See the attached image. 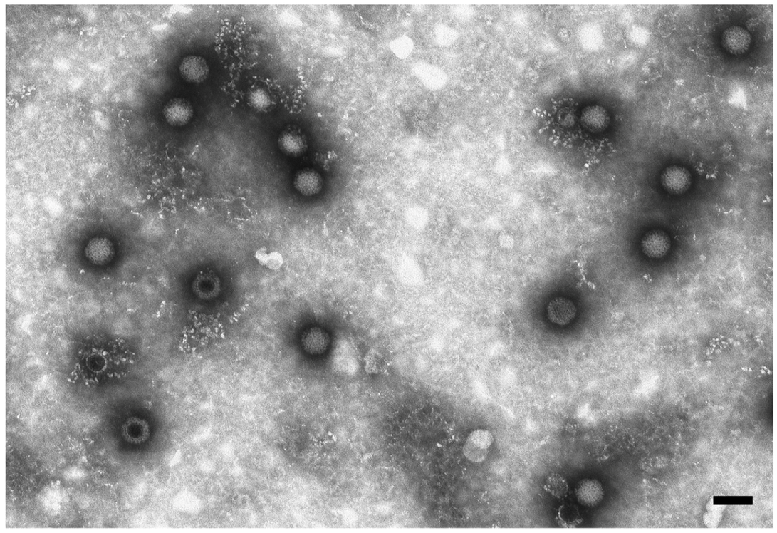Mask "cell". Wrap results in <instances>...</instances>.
Here are the masks:
<instances>
[{
    "label": "cell",
    "instance_id": "obj_9",
    "mask_svg": "<svg viewBox=\"0 0 777 533\" xmlns=\"http://www.w3.org/2000/svg\"><path fill=\"white\" fill-rule=\"evenodd\" d=\"M550 320L560 326H565L573 320L576 314V308L572 301L565 298H556L548 306Z\"/></svg>",
    "mask_w": 777,
    "mask_h": 533
},
{
    "label": "cell",
    "instance_id": "obj_12",
    "mask_svg": "<svg viewBox=\"0 0 777 533\" xmlns=\"http://www.w3.org/2000/svg\"><path fill=\"white\" fill-rule=\"evenodd\" d=\"M543 489L556 497H565L569 490L566 480L558 473H552L543 485Z\"/></svg>",
    "mask_w": 777,
    "mask_h": 533
},
{
    "label": "cell",
    "instance_id": "obj_13",
    "mask_svg": "<svg viewBox=\"0 0 777 533\" xmlns=\"http://www.w3.org/2000/svg\"><path fill=\"white\" fill-rule=\"evenodd\" d=\"M252 108L259 111L268 110L271 105L269 93L263 88H257L251 92L249 97Z\"/></svg>",
    "mask_w": 777,
    "mask_h": 533
},
{
    "label": "cell",
    "instance_id": "obj_11",
    "mask_svg": "<svg viewBox=\"0 0 777 533\" xmlns=\"http://www.w3.org/2000/svg\"><path fill=\"white\" fill-rule=\"evenodd\" d=\"M642 245L647 256L659 258L664 256L670 247V239L667 234L660 230H652L644 237Z\"/></svg>",
    "mask_w": 777,
    "mask_h": 533
},
{
    "label": "cell",
    "instance_id": "obj_3",
    "mask_svg": "<svg viewBox=\"0 0 777 533\" xmlns=\"http://www.w3.org/2000/svg\"><path fill=\"white\" fill-rule=\"evenodd\" d=\"M752 38L749 31L744 27L734 26L726 29L722 36L724 48L736 56L747 52L751 44Z\"/></svg>",
    "mask_w": 777,
    "mask_h": 533
},
{
    "label": "cell",
    "instance_id": "obj_2",
    "mask_svg": "<svg viewBox=\"0 0 777 533\" xmlns=\"http://www.w3.org/2000/svg\"><path fill=\"white\" fill-rule=\"evenodd\" d=\"M661 182L668 192L672 194H682L690 187L691 173L685 167L672 165L664 170L661 175Z\"/></svg>",
    "mask_w": 777,
    "mask_h": 533
},
{
    "label": "cell",
    "instance_id": "obj_1",
    "mask_svg": "<svg viewBox=\"0 0 777 533\" xmlns=\"http://www.w3.org/2000/svg\"><path fill=\"white\" fill-rule=\"evenodd\" d=\"M493 443L494 438L489 431L475 430L468 436L463 447V454L471 462H483L488 457Z\"/></svg>",
    "mask_w": 777,
    "mask_h": 533
},
{
    "label": "cell",
    "instance_id": "obj_5",
    "mask_svg": "<svg viewBox=\"0 0 777 533\" xmlns=\"http://www.w3.org/2000/svg\"><path fill=\"white\" fill-rule=\"evenodd\" d=\"M164 115L169 124L182 126L188 124L193 118L194 110L187 100L176 98L170 100L165 107Z\"/></svg>",
    "mask_w": 777,
    "mask_h": 533
},
{
    "label": "cell",
    "instance_id": "obj_7",
    "mask_svg": "<svg viewBox=\"0 0 777 533\" xmlns=\"http://www.w3.org/2000/svg\"><path fill=\"white\" fill-rule=\"evenodd\" d=\"M604 495L601 484L595 480H584L580 482L575 488V495L578 503L588 507H595L600 504Z\"/></svg>",
    "mask_w": 777,
    "mask_h": 533
},
{
    "label": "cell",
    "instance_id": "obj_6",
    "mask_svg": "<svg viewBox=\"0 0 777 533\" xmlns=\"http://www.w3.org/2000/svg\"><path fill=\"white\" fill-rule=\"evenodd\" d=\"M87 258L98 265L110 262L114 257L115 249L113 242L105 237H96L89 241L85 248Z\"/></svg>",
    "mask_w": 777,
    "mask_h": 533
},
{
    "label": "cell",
    "instance_id": "obj_8",
    "mask_svg": "<svg viewBox=\"0 0 777 533\" xmlns=\"http://www.w3.org/2000/svg\"><path fill=\"white\" fill-rule=\"evenodd\" d=\"M323 183L320 173L309 168L298 171L294 180L296 189L306 196L318 194L322 190Z\"/></svg>",
    "mask_w": 777,
    "mask_h": 533
},
{
    "label": "cell",
    "instance_id": "obj_10",
    "mask_svg": "<svg viewBox=\"0 0 777 533\" xmlns=\"http://www.w3.org/2000/svg\"><path fill=\"white\" fill-rule=\"evenodd\" d=\"M278 145L284 154L293 157L303 155L308 149L306 136L296 130L283 132L278 139Z\"/></svg>",
    "mask_w": 777,
    "mask_h": 533
},
{
    "label": "cell",
    "instance_id": "obj_4",
    "mask_svg": "<svg viewBox=\"0 0 777 533\" xmlns=\"http://www.w3.org/2000/svg\"><path fill=\"white\" fill-rule=\"evenodd\" d=\"M182 77L190 83H202L210 73L208 64L202 56H188L184 57L179 66Z\"/></svg>",
    "mask_w": 777,
    "mask_h": 533
},
{
    "label": "cell",
    "instance_id": "obj_14",
    "mask_svg": "<svg viewBox=\"0 0 777 533\" xmlns=\"http://www.w3.org/2000/svg\"><path fill=\"white\" fill-rule=\"evenodd\" d=\"M721 512L714 509L704 515V521L707 527L715 528L718 527L721 519Z\"/></svg>",
    "mask_w": 777,
    "mask_h": 533
}]
</instances>
